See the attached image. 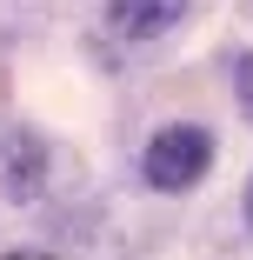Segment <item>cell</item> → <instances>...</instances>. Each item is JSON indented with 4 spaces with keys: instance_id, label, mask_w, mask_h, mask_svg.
<instances>
[{
    "instance_id": "7a4b0ae2",
    "label": "cell",
    "mask_w": 253,
    "mask_h": 260,
    "mask_svg": "<svg viewBox=\"0 0 253 260\" xmlns=\"http://www.w3.org/2000/svg\"><path fill=\"white\" fill-rule=\"evenodd\" d=\"M40 187H47V147H40V134L7 127L0 134V193L7 200H33Z\"/></svg>"
},
{
    "instance_id": "277c9868",
    "label": "cell",
    "mask_w": 253,
    "mask_h": 260,
    "mask_svg": "<svg viewBox=\"0 0 253 260\" xmlns=\"http://www.w3.org/2000/svg\"><path fill=\"white\" fill-rule=\"evenodd\" d=\"M233 100H240V114L253 120V54L240 60V74H233Z\"/></svg>"
},
{
    "instance_id": "5b68a950",
    "label": "cell",
    "mask_w": 253,
    "mask_h": 260,
    "mask_svg": "<svg viewBox=\"0 0 253 260\" xmlns=\"http://www.w3.org/2000/svg\"><path fill=\"white\" fill-rule=\"evenodd\" d=\"M246 220H253V180H246Z\"/></svg>"
},
{
    "instance_id": "6da1fadb",
    "label": "cell",
    "mask_w": 253,
    "mask_h": 260,
    "mask_svg": "<svg viewBox=\"0 0 253 260\" xmlns=\"http://www.w3.org/2000/svg\"><path fill=\"white\" fill-rule=\"evenodd\" d=\"M140 167H147V187L187 193V187H200V174L213 167V134L193 127V120H173V127H160L154 140H147Z\"/></svg>"
},
{
    "instance_id": "3957f363",
    "label": "cell",
    "mask_w": 253,
    "mask_h": 260,
    "mask_svg": "<svg viewBox=\"0 0 253 260\" xmlns=\"http://www.w3.org/2000/svg\"><path fill=\"white\" fill-rule=\"evenodd\" d=\"M187 14V0H107V20L120 40H160Z\"/></svg>"
}]
</instances>
